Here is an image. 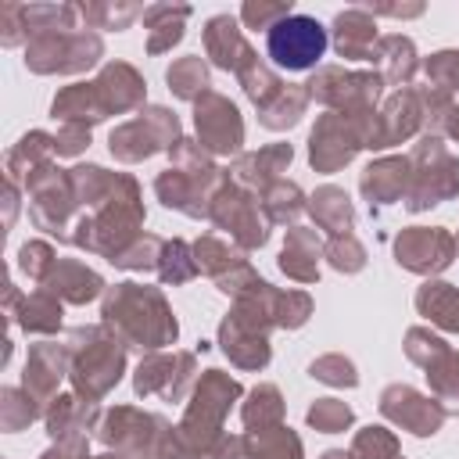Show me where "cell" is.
Returning <instances> with one entry per match:
<instances>
[{
    "label": "cell",
    "mask_w": 459,
    "mask_h": 459,
    "mask_svg": "<svg viewBox=\"0 0 459 459\" xmlns=\"http://www.w3.org/2000/svg\"><path fill=\"white\" fill-rule=\"evenodd\" d=\"M208 50H212V57H215L222 68H233V57H230L233 50L247 54L244 43H240V36H237L233 18H212V22H208Z\"/></svg>",
    "instance_id": "2"
},
{
    "label": "cell",
    "mask_w": 459,
    "mask_h": 459,
    "mask_svg": "<svg viewBox=\"0 0 459 459\" xmlns=\"http://www.w3.org/2000/svg\"><path fill=\"white\" fill-rule=\"evenodd\" d=\"M359 39H373V25L362 18V11L337 14V50L348 54V57H359L362 54Z\"/></svg>",
    "instance_id": "3"
},
{
    "label": "cell",
    "mask_w": 459,
    "mask_h": 459,
    "mask_svg": "<svg viewBox=\"0 0 459 459\" xmlns=\"http://www.w3.org/2000/svg\"><path fill=\"white\" fill-rule=\"evenodd\" d=\"M308 420H312L316 427H323V430H337V427H344V423L351 420V412H348L344 405H333V402H323V405H316V409L308 412Z\"/></svg>",
    "instance_id": "5"
},
{
    "label": "cell",
    "mask_w": 459,
    "mask_h": 459,
    "mask_svg": "<svg viewBox=\"0 0 459 459\" xmlns=\"http://www.w3.org/2000/svg\"><path fill=\"white\" fill-rule=\"evenodd\" d=\"M265 50H269V57H273L280 68H287V72H305V68H312V65L323 57V50H326V32H323V25H319L316 18H308V14H287V18H280V22L269 29Z\"/></svg>",
    "instance_id": "1"
},
{
    "label": "cell",
    "mask_w": 459,
    "mask_h": 459,
    "mask_svg": "<svg viewBox=\"0 0 459 459\" xmlns=\"http://www.w3.org/2000/svg\"><path fill=\"white\" fill-rule=\"evenodd\" d=\"M290 14V4H273V7H255V4H247L244 7V22H251V25H276L280 18H287Z\"/></svg>",
    "instance_id": "6"
},
{
    "label": "cell",
    "mask_w": 459,
    "mask_h": 459,
    "mask_svg": "<svg viewBox=\"0 0 459 459\" xmlns=\"http://www.w3.org/2000/svg\"><path fill=\"white\" fill-rule=\"evenodd\" d=\"M169 82L176 86V93H179V97H190L197 86H204V65L190 57V61H183V65L169 68Z\"/></svg>",
    "instance_id": "4"
},
{
    "label": "cell",
    "mask_w": 459,
    "mask_h": 459,
    "mask_svg": "<svg viewBox=\"0 0 459 459\" xmlns=\"http://www.w3.org/2000/svg\"><path fill=\"white\" fill-rule=\"evenodd\" d=\"M437 61H441V65H452V68H455V75H452V79L459 82V54H437Z\"/></svg>",
    "instance_id": "7"
}]
</instances>
